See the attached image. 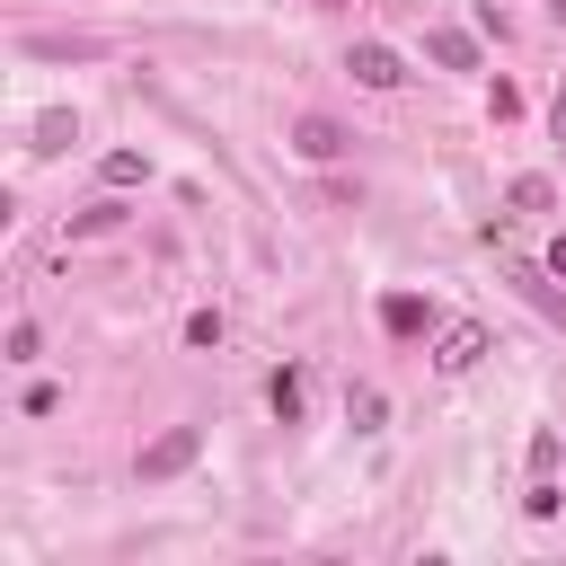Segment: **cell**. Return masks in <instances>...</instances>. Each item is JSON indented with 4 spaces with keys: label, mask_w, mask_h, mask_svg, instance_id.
<instances>
[{
    "label": "cell",
    "mask_w": 566,
    "mask_h": 566,
    "mask_svg": "<svg viewBox=\"0 0 566 566\" xmlns=\"http://www.w3.org/2000/svg\"><path fill=\"white\" fill-rule=\"evenodd\" d=\"M195 451H203V433H195V424H177V433H159V442L142 451V478H177Z\"/></svg>",
    "instance_id": "1"
},
{
    "label": "cell",
    "mask_w": 566,
    "mask_h": 566,
    "mask_svg": "<svg viewBox=\"0 0 566 566\" xmlns=\"http://www.w3.org/2000/svg\"><path fill=\"white\" fill-rule=\"evenodd\" d=\"M345 71H354L363 88H398V80H407V62H398L389 44H354V62H345Z\"/></svg>",
    "instance_id": "2"
},
{
    "label": "cell",
    "mask_w": 566,
    "mask_h": 566,
    "mask_svg": "<svg viewBox=\"0 0 566 566\" xmlns=\"http://www.w3.org/2000/svg\"><path fill=\"white\" fill-rule=\"evenodd\" d=\"M478 354H486V327H478V318H460V327H442V345H433V363H442V371H469Z\"/></svg>",
    "instance_id": "3"
},
{
    "label": "cell",
    "mask_w": 566,
    "mask_h": 566,
    "mask_svg": "<svg viewBox=\"0 0 566 566\" xmlns=\"http://www.w3.org/2000/svg\"><path fill=\"white\" fill-rule=\"evenodd\" d=\"M292 150H301V159H336V150H345V133H336L327 115H301V124H292Z\"/></svg>",
    "instance_id": "4"
},
{
    "label": "cell",
    "mask_w": 566,
    "mask_h": 566,
    "mask_svg": "<svg viewBox=\"0 0 566 566\" xmlns=\"http://www.w3.org/2000/svg\"><path fill=\"white\" fill-rule=\"evenodd\" d=\"M265 407H274V416H283V424H301V407H310V380H301V371H292V363H283V371H274V380H265Z\"/></svg>",
    "instance_id": "5"
},
{
    "label": "cell",
    "mask_w": 566,
    "mask_h": 566,
    "mask_svg": "<svg viewBox=\"0 0 566 566\" xmlns=\"http://www.w3.org/2000/svg\"><path fill=\"white\" fill-rule=\"evenodd\" d=\"M424 53H433L442 71H478V44H469L460 27H433V35H424Z\"/></svg>",
    "instance_id": "6"
},
{
    "label": "cell",
    "mask_w": 566,
    "mask_h": 566,
    "mask_svg": "<svg viewBox=\"0 0 566 566\" xmlns=\"http://www.w3.org/2000/svg\"><path fill=\"white\" fill-rule=\"evenodd\" d=\"M71 142H80V115L71 106H44L35 115V150H71Z\"/></svg>",
    "instance_id": "7"
},
{
    "label": "cell",
    "mask_w": 566,
    "mask_h": 566,
    "mask_svg": "<svg viewBox=\"0 0 566 566\" xmlns=\"http://www.w3.org/2000/svg\"><path fill=\"white\" fill-rule=\"evenodd\" d=\"M380 327H389V336H416V327H424V301H416V292H389V301H380Z\"/></svg>",
    "instance_id": "8"
},
{
    "label": "cell",
    "mask_w": 566,
    "mask_h": 566,
    "mask_svg": "<svg viewBox=\"0 0 566 566\" xmlns=\"http://www.w3.org/2000/svg\"><path fill=\"white\" fill-rule=\"evenodd\" d=\"M97 177H106V186H142V177H150V159H142V150H106V168H97Z\"/></svg>",
    "instance_id": "9"
},
{
    "label": "cell",
    "mask_w": 566,
    "mask_h": 566,
    "mask_svg": "<svg viewBox=\"0 0 566 566\" xmlns=\"http://www.w3.org/2000/svg\"><path fill=\"white\" fill-rule=\"evenodd\" d=\"M557 504H566V495H557V478H531V495H522V513H531V522H557Z\"/></svg>",
    "instance_id": "10"
},
{
    "label": "cell",
    "mask_w": 566,
    "mask_h": 566,
    "mask_svg": "<svg viewBox=\"0 0 566 566\" xmlns=\"http://www.w3.org/2000/svg\"><path fill=\"white\" fill-rule=\"evenodd\" d=\"M513 212H548V177H513Z\"/></svg>",
    "instance_id": "11"
},
{
    "label": "cell",
    "mask_w": 566,
    "mask_h": 566,
    "mask_svg": "<svg viewBox=\"0 0 566 566\" xmlns=\"http://www.w3.org/2000/svg\"><path fill=\"white\" fill-rule=\"evenodd\" d=\"M115 221H124V203H88V212L71 221V239H88V230H115Z\"/></svg>",
    "instance_id": "12"
},
{
    "label": "cell",
    "mask_w": 566,
    "mask_h": 566,
    "mask_svg": "<svg viewBox=\"0 0 566 566\" xmlns=\"http://www.w3.org/2000/svg\"><path fill=\"white\" fill-rule=\"evenodd\" d=\"M186 345H221V310H195L186 318Z\"/></svg>",
    "instance_id": "13"
},
{
    "label": "cell",
    "mask_w": 566,
    "mask_h": 566,
    "mask_svg": "<svg viewBox=\"0 0 566 566\" xmlns=\"http://www.w3.org/2000/svg\"><path fill=\"white\" fill-rule=\"evenodd\" d=\"M345 416H354V424L371 433V424H380V389H354V398H345Z\"/></svg>",
    "instance_id": "14"
},
{
    "label": "cell",
    "mask_w": 566,
    "mask_h": 566,
    "mask_svg": "<svg viewBox=\"0 0 566 566\" xmlns=\"http://www.w3.org/2000/svg\"><path fill=\"white\" fill-rule=\"evenodd\" d=\"M548 274H566V230H557V239H548Z\"/></svg>",
    "instance_id": "15"
},
{
    "label": "cell",
    "mask_w": 566,
    "mask_h": 566,
    "mask_svg": "<svg viewBox=\"0 0 566 566\" xmlns=\"http://www.w3.org/2000/svg\"><path fill=\"white\" fill-rule=\"evenodd\" d=\"M548 124H557V142H566V88H557V106H548Z\"/></svg>",
    "instance_id": "16"
},
{
    "label": "cell",
    "mask_w": 566,
    "mask_h": 566,
    "mask_svg": "<svg viewBox=\"0 0 566 566\" xmlns=\"http://www.w3.org/2000/svg\"><path fill=\"white\" fill-rule=\"evenodd\" d=\"M548 9H557V18H566V0H548Z\"/></svg>",
    "instance_id": "17"
}]
</instances>
